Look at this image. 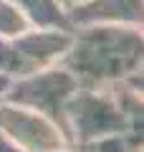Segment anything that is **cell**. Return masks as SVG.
I'll return each instance as SVG.
<instances>
[{"instance_id":"6da1fadb","label":"cell","mask_w":144,"mask_h":152,"mask_svg":"<svg viewBox=\"0 0 144 152\" xmlns=\"http://www.w3.org/2000/svg\"><path fill=\"white\" fill-rule=\"evenodd\" d=\"M142 58V26L94 23L71 28V46L58 64L79 81V86L99 89L139 74Z\"/></svg>"},{"instance_id":"7a4b0ae2","label":"cell","mask_w":144,"mask_h":152,"mask_svg":"<svg viewBox=\"0 0 144 152\" xmlns=\"http://www.w3.org/2000/svg\"><path fill=\"white\" fill-rule=\"evenodd\" d=\"M63 114L71 145H89V142L104 140V137L142 132V127L134 124L124 114V109L119 107L116 96L111 94L109 86H79L73 96L66 102Z\"/></svg>"},{"instance_id":"3957f363","label":"cell","mask_w":144,"mask_h":152,"mask_svg":"<svg viewBox=\"0 0 144 152\" xmlns=\"http://www.w3.org/2000/svg\"><path fill=\"white\" fill-rule=\"evenodd\" d=\"M76 89H79V81H76L61 64H53V66H48V69L36 71V74L13 79L10 86L5 89V94L0 99H3V102H10V104L28 107V109H33V112L48 117V119L63 132L66 142H68V129H66L63 109H66V102L73 96Z\"/></svg>"},{"instance_id":"277c9868","label":"cell","mask_w":144,"mask_h":152,"mask_svg":"<svg viewBox=\"0 0 144 152\" xmlns=\"http://www.w3.org/2000/svg\"><path fill=\"white\" fill-rule=\"evenodd\" d=\"M71 46V31L66 28H28L13 38H0V74L8 79L36 74L61 61Z\"/></svg>"},{"instance_id":"5b68a950","label":"cell","mask_w":144,"mask_h":152,"mask_svg":"<svg viewBox=\"0 0 144 152\" xmlns=\"http://www.w3.org/2000/svg\"><path fill=\"white\" fill-rule=\"evenodd\" d=\"M0 134H5L23 152H58L71 147L53 122L20 104L0 99Z\"/></svg>"},{"instance_id":"8992f818","label":"cell","mask_w":144,"mask_h":152,"mask_svg":"<svg viewBox=\"0 0 144 152\" xmlns=\"http://www.w3.org/2000/svg\"><path fill=\"white\" fill-rule=\"evenodd\" d=\"M68 26H94V23H116V26H142V0H81L66 10Z\"/></svg>"},{"instance_id":"52a82bcc","label":"cell","mask_w":144,"mask_h":152,"mask_svg":"<svg viewBox=\"0 0 144 152\" xmlns=\"http://www.w3.org/2000/svg\"><path fill=\"white\" fill-rule=\"evenodd\" d=\"M13 5L25 15L31 28H66L71 31L66 10L58 0H10Z\"/></svg>"},{"instance_id":"ba28073f","label":"cell","mask_w":144,"mask_h":152,"mask_svg":"<svg viewBox=\"0 0 144 152\" xmlns=\"http://www.w3.org/2000/svg\"><path fill=\"white\" fill-rule=\"evenodd\" d=\"M58 152H142V132L104 137V140L89 142V145H71Z\"/></svg>"},{"instance_id":"9c48e42d","label":"cell","mask_w":144,"mask_h":152,"mask_svg":"<svg viewBox=\"0 0 144 152\" xmlns=\"http://www.w3.org/2000/svg\"><path fill=\"white\" fill-rule=\"evenodd\" d=\"M28 28H31V23L25 20V15L13 5L10 0H0V38L20 36Z\"/></svg>"},{"instance_id":"30bf717a","label":"cell","mask_w":144,"mask_h":152,"mask_svg":"<svg viewBox=\"0 0 144 152\" xmlns=\"http://www.w3.org/2000/svg\"><path fill=\"white\" fill-rule=\"evenodd\" d=\"M0 152H23L18 145H13L5 134H0Z\"/></svg>"},{"instance_id":"8fae6325","label":"cell","mask_w":144,"mask_h":152,"mask_svg":"<svg viewBox=\"0 0 144 152\" xmlns=\"http://www.w3.org/2000/svg\"><path fill=\"white\" fill-rule=\"evenodd\" d=\"M10 86V79H8V76H3L0 74V96H3V94H5V89Z\"/></svg>"},{"instance_id":"7c38bea8","label":"cell","mask_w":144,"mask_h":152,"mask_svg":"<svg viewBox=\"0 0 144 152\" xmlns=\"http://www.w3.org/2000/svg\"><path fill=\"white\" fill-rule=\"evenodd\" d=\"M61 3V8H63V10H68L71 5H76V3H81V0H58Z\"/></svg>"}]
</instances>
